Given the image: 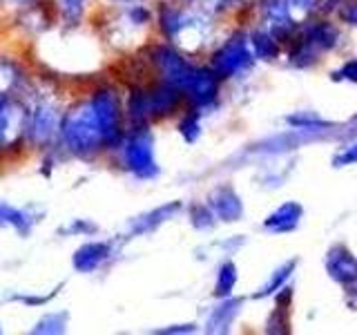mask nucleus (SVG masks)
I'll list each match as a JSON object with an SVG mask.
<instances>
[{"label": "nucleus", "mask_w": 357, "mask_h": 335, "mask_svg": "<svg viewBox=\"0 0 357 335\" xmlns=\"http://www.w3.org/2000/svg\"><path fill=\"white\" fill-rule=\"evenodd\" d=\"M234 284H237V268H234L232 262L221 264L219 268V275H217V286H215V293L221 297H228L232 293Z\"/></svg>", "instance_id": "20"}, {"label": "nucleus", "mask_w": 357, "mask_h": 335, "mask_svg": "<svg viewBox=\"0 0 357 335\" xmlns=\"http://www.w3.org/2000/svg\"><path fill=\"white\" fill-rule=\"evenodd\" d=\"M112 253V246L105 244V241H89V244H83L81 248L74 253V268L81 273H92L96 268L103 264Z\"/></svg>", "instance_id": "11"}, {"label": "nucleus", "mask_w": 357, "mask_h": 335, "mask_svg": "<svg viewBox=\"0 0 357 335\" xmlns=\"http://www.w3.org/2000/svg\"><path fill=\"white\" fill-rule=\"evenodd\" d=\"M0 223H7V226L16 228L18 232H29V226H31V219L25 215L22 210L14 208V206H7L0 201Z\"/></svg>", "instance_id": "19"}, {"label": "nucleus", "mask_w": 357, "mask_h": 335, "mask_svg": "<svg viewBox=\"0 0 357 335\" xmlns=\"http://www.w3.org/2000/svg\"><path fill=\"white\" fill-rule=\"evenodd\" d=\"M293 271H295V260H290L282 268H277V271L273 273V277L266 282V286L259 290V293H255V297H268V295L277 293V290H284V284L288 282V277L293 275Z\"/></svg>", "instance_id": "18"}, {"label": "nucleus", "mask_w": 357, "mask_h": 335, "mask_svg": "<svg viewBox=\"0 0 357 335\" xmlns=\"http://www.w3.org/2000/svg\"><path fill=\"white\" fill-rule=\"evenodd\" d=\"M326 271L335 282H340V284L357 282V260L346 248H342V246L331 248L328 260H326Z\"/></svg>", "instance_id": "10"}, {"label": "nucleus", "mask_w": 357, "mask_h": 335, "mask_svg": "<svg viewBox=\"0 0 357 335\" xmlns=\"http://www.w3.org/2000/svg\"><path fill=\"white\" fill-rule=\"evenodd\" d=\"M116 3H126V5H137L139 0H116Z\"/></svg>", "instance_id": "32"}, {"label": "nucleus", "mask_w": 357, "mask_h": 335, "mask_svg": "<svg viewBox=\"0 0 357 335\" xmlns=\"http://www.w3.org/2000/svg\"><path fill=\"white\" fill-rule=\"evenodd\" d=\"M197 5L204 11H219L223 7H228V0H197Z\"/></svg>", "instance_id": "30"}, {"label": "nucleus", "mask_w": 357, "mask_h": 335, "mask_svg": "<svg viewBox=\"0 0 357 335\" xmlns=\"http://www.w3.org/2000/svg\"><path fill=\"white\" fill-rule=\"evenodd\" d=\"M61 134L67 143V148L76 154H92L105 143L92 100L76 105L67 112L61 123Z\"/></svg>", "instance_id": "1"}, {"label": "nucleus", "mask_w": 357, "mask_h": 335, "mask_svg": "<svg viewBox=\"0 0 357 335\" xmlns=\"http://www.w3.org/2000/svg\"><path fill=\"white\" fill-rule=\"evenodd\" d=\"M264 14H266L268 29L273 31L275 38H284L293 29V20L288 16L286 0H264Z\"/></svg>", "instance_id": "13"}, {"label": "nucleus", "mask_w": 357, "mask_h": 335, "mask_svg": "<svg viewBox=\"0 0 357 335\" xmlns=\"http://www.w3.org/2000/svg\"><path fill=\"white\" fill-rule=\"evenodd\" d=\"M178 208H181V204H176V201H174V204H167V206H161V208L148 212V215L139 217L137 221L132 223V232L134 234H143V232L154 230L156 226H161V223L167 221L172 215H176Z\"/></svg>", "instance_id": "17"}, {"label": "nucleus", "mask_w": 357, "mask_h": 335, "mask_svg": "<svg viewBox=\"0 0 357 335\" xmlns=\"http://www.w3.org/2000/svg\"><path fill=\"white\" fill-rule=\"evenodd\" d=\"M342 18L349 20V22H355L357 25V3H349L344 9H342Z\"/></svg>", "instance_id": "31"}, {"label": "nucleus", "mask_w": 357, "mask_h": 335, "mask_svg": "<svg viewBox=\"0 0 357 335\" xmlns=\"http://www.w3.org/2000/svg\"><path fill=\"white\" fill-rule=\"evenodd\" d=\"M333 165L344 168V165H357V143L344 145V148L333 156Z\"/></svg>", "instance_id": "27"}, {"label": "nucleus", "mask_w": 357, "mask_h": 335, "mask_svg": "<svg viewBox=\"0 0 357 335\" xmlns=\"http://www.w3.org/2000/svg\"><path fill=\"white\" fill-rule=\"evenodd\" d=\"M335 78H342V81H351V83H357V59L355 61H349L346 65H342V70L340 72H335L333 74Z\"/></svg>", "instance_id": "29"}, {"label": "nucleus", "mask_w": 357, "mask_h": 335, "mask_svg": "<svg viewBox=\"0 0 357 335\" xmlns=\"http://www.w3.org/2000/svg\"><path fill=\"white\" fill-rule=\"evenodd\" d=\"M212 215H215V212L210 210V206H195V208H192V215H190V219H192L195 228H199V230H208V228H212V223H215Z\"/></svg>", "instance_id": "26"}, {"label": "nucleus", "mask_w": 357, "mask_h": 335, "mask_svg": "<svg viewBox=\"0 0 357 335\" xmlns=\"http://www.w3.org/2000/svg\"><path fill=\"white\" fill-rule=\"evenodd\" d=\"M92 105L96 112L100 132H103V141L107 145L116 143L119 134H121V112H119V100H116L114 92H109V89H100V92L94 94Z\"/></svg>", "instance_id": "4"}, {"label": "nucleus", "mask_w": 357, "mask_h": 335, "mask_svg": "<svg viewBox=\"0 0 357 335\" xmlns=\"http://www.w3.org/2000/svg\"><path fill=\"white\" fill-rule=\"evenodd\" d=\"M20 130V110L11 105L7 96L0 92V143L14 139Z\"/></svg>", "instance_id": "16"}, {"label": "nucleus", "mask_w": 357, "mask_h": 335, "mask_svg": "<svg viewBox=\"0 0 357 335\" xmlns=\"http://www.w3.org/2000/svg\"><path fill=\"white\" fill-rule=\"evenodd\" d=\"M217 89H219L217 72H208V70H199V67H195V72L188 78L183 92L192 98L197 105H206L217 96Z\"/></svg>", "instance_id": "9"}, {"label": "nucleus", "mask_w": 357, "mask_h": 335, "mask_svg": "<svg viewBox=\"0 0 357 335\" xmlns=\"http://www.w3.org/2000/svg\"><path fill=\"white\" fill-rule=\"evenodd\" d=\"M126 163L130 170L141 179H152L159 172V165L154 159V143L148 132L132 134L126 145Z\"/></svg>", "instance_id": "2"}, {"label": "nucleus", "mask_w": 357, "mask_h": 335, "mask_svg": "<svg viewBox=\"0 0 357 335\" xmlns=\"http://www.w3.org/2000/svg\"><path fill=\"white\" fill-rule=\"evenodd\" d=\"M65 324H67V315L65 313H52V315H45L38 324H36V333H63L65 329Z\"/></svg>", "instance_id": "24"}, {"label": "nucleus", "mask_w": 357, "mask_h": 335, "mask_svg": "<svg viewBox=\"0 0 357 335\" xmlns=\"http://www.w3.org/2000/svg\"><path fill=\"white\" fill-rule=\"evenodd\" d=\"M252 50L243 36H234L230 43L215 54V72L217 76H234L252 65Z\"/></svg>", "instance_id": "3"}, {"label": "nucleus", "mask_w": 357, "mask_h": 335, "mask_svg": "<svg viewBox=\"0 0 357 335\" xmlns=\"http://www.w3.org/2000/svg\"><path fill=\"white\" fill-rule=\"evenodd\" d=\"M301 206L297 201H286L284 206H279L271 217L264 221V228L271 230V232H290L299 226V219H301Z\"/></svg>", "instance_id": "12"}, {"label": "nucleus", "mask_w": 357, "mask_h": 335, "mask_svg": "<svg viewBox=\"0 0 357 335\" xmlns=\"http://www.w3.org/2000/svg\"><path fill=\"white\" fill-rule=\"evenodd\" d=\"M14 3H29V0H14Z\"/></svg>", "instance_id": "33"}, {"label": "nucleus", "mask_w": 357, "mask_h": 335, "mask_svg": "<svg viewBox=\"0 0 357 335\" xmlns=\"http://www.w3.org/2000/svg\"><path fill=\"white\" fill-rule=\"evenodd\" d=\"M239 306H241L239 299H223L221 304L210 313V318H208V331L210 333H223V331H226L230 324H232V320L237 318Z\"/></svg>", "instance_id": "15"}, {"label": "nucleus", "mask_w": 357, "mask_h": 335, "mask_svg": "<svg viewBox=\"0 0 357 335\" xmlns=\"http://www.w3.org/2000/svg\"><path fill=\"white\" fill-rule=\"evenodd\" d=\"M178 130H181V134H183V139L188 141V143H192V141H197V137L201 134V126H199V119L197 117H188L181 126H178Z\"/></svg>", "instance_id": "28"}, {"label": "nucleus", "mask_w": 357, "mask_h": 335, "mask_svg": "<svg viewBox=\"0 0 357 335\" xmlns=\"http://www.w3.org/2000/svg\"><path fill=\"white\" fill-rule=\"evenodd\" d=\"M59 3V11L63 14L65 20H78L83 14V9H85V0H56Z\"/></svg>", "instance_id": "25"}, {"label": "nucleus", "mask_w": 357, "mask_h": 335, "mask_svg": "<svg viewBox=\"0 0 357 335\" xmlns=\"http://www.w3.org/2000/svg\"><path fill=\"white\" fill-rule=\"evenodd\" d=\"M208 206L223 221H237L243 215V204L230 186H219L210 193Z\"/></svg>", "instance_id": "8"}, {"label": "nucleus", "mask_w": 357, "mask_h": 335, "mask_svg": "<svg viewBox=\"0 0 357 335\" xmlns=\"http://www.w3.org/2000/svg\"><path fill=\"white\" fill-rule=\"evenodd\" d=\"M181 89L174 85H163L159 89H154L152 94H145V103H148V114H167L176 103H178V94Z\"/></svg>", "instance_id": "14"}, {"label": "nucleus", "mask_w": 357, "mask_h": 335, "mask_svg": "<svg viewBox=\"0 0 357 335\" xmlns=\"http://www.w3.org/2000/svg\"><path fill=\"white\" fill-rule=\"evenodd\" d=\"M335 38H337V31H335L331 25H315L306 31L304 40H301V47L293 54L295 65H308L315 61V56L324 50H328L335 45Z\"/></svg>", "instance_id": "5"}, {"label": "nucleus", "mask_w": 357, "mask_h": 335, "mask_svg": "<svg viewBox=\"0 0 357 335\" xmlns=\"http://www.w3.org/2000/svg\"><path fill=\"white\" fill-rule=\"evenodd\" d=\"M277 52H279V45H277L275 36H268V34H261V31H257L252 36V54L271 61L277 56Z\"/></svg>", "instance_id": "21"}, {"label": "nucleus", "mask_w": 357, "mask_h": 335, "mask_svg": "<svg viewBox=\"0 0 357 335\" xmlns=\"http://www.w3.org/2000/svg\"><path fill=\"white\" fill-rule=\"evenodd\" d=\"M317 0H286V9H288V16L293 22H301L306 20L312 9H315Z\"/></svg>", "instance_id": "23"}, {"label": "nucleus", "mask_w": 357, "mask_h": 335, "mask_svg": "<svg viewBox=\"0 0 357 335\" xmlns=\"http://www.w3.org/2000/svg\"><path fill=\"white\" fill-rule=\"evenodd\" d=\"M243 3H248V0H243Z\"/></svg>", "instance_id": "34"}, {"label": "nucleus", "mask_w": 357, "mask_h": 335, "mask_svg": "<svg viewBox=\"0 0 357 335\" xmlns=\"http://www.w3.org/2000/svg\"><path fill=\"white\" fill-rule=\"evenodd\" d=\"M59 130V112L47 100H38L29 117V132L33 141H50Z\"/></svg>", "instance_id": "7"}, {"label": "nucleus", "mask_w": 357, "mask_h": 335, "mask_svg": "<svg viewBox=\"0 0 357 335\" xmlns=\"http://www.w3.org/2000/svg\"><path fill=\"white\" fill-rule=\"evenodd\" d=\"M154 63L159 65V70H161L165 81L170 83V85H174V87H178L181 92H183V87L188 83V78L192 76V72H195V67L190 65V63H185L181 56H178L170 47H159V50H156L154 52Z\"/></svg>", "instance_id": "6"}, {"label": "nucleus", "mask_w": 357, "mask_h": 335, "mask_svg": "<svg viewBox=\"0 0 357 335\" xmlns=\"http://www.w3.org/2000/svg\"><path fill=\"white\" fill-rule=\"evenodd\" d=\"M290 126H295L301 132H312V130H319V128H328L326 121H321L317 114H306V112H299V114L288 117Z\"/></svg>", "instance_id": "22"}]
</instances>
